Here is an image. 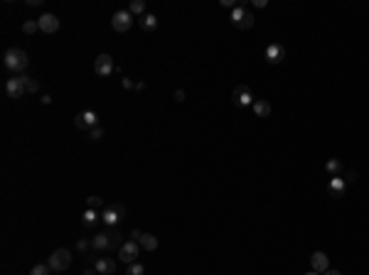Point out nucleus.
<instances>
[{"label": "nucleus", "mask_w": 369, "mask_h": 275, "mask_svg": "<svg viewBox=\"0 0 369 275\" xmlns=\"http://www.w3.org/2000/svg\"><path fill=\"white\" fill-rule=\"evenodd\" d=\"M221 5H224V8H232V10L236 8V5H234V0H221Z\"/></svg>", "instance_id": "f704fd0d"}, {"label": "nucleus", "mask_w": 369, "mask_h": 275, "mask_svg": "<svg viewBox=\"0 0 369 275\" xmlns=\"http://www.w3.org/2000/svg\"><path fill=\"white\" fill-rule=\"evenodd\" d=\"M84 275H99V273H96V270H91V268H89V270H86V273H84Z\"/></svg>", "instance_id": "58836bf2"}, {"label": "nucleus", "mask_w": 369, "mask_h": 275, "mask_svg": "<svg viewBox=\"0 0 369 275\" xmlns=\"http://www.w3.org/2000/svg\"><path fill=\"white\" fill-rule=\"evenodd\" d=\"M232 25L239 27V30H251L253 27V15L246 5H236L232 10Z\"/></svg>", "instance_id": "f03ea898"}, {"label": "nucleus", "mask_w": 369, "mask_h": 275, "mask_svg": "<svg viewBox=\"0 0 369 275\" xmlns=\"http://www.w3.org/2000/svg\"><path fill=\"white\" fill-rule=\"evenodd\" d=\"M27 5H30V8H40L42 0H27Z\"/></svg>", "instance_id": "72a5a7b5"}, {"label": "nucleus", "mask_w": 369, "mask_h": 275, "mask_svg": "<svg viewBox=\"0 0 369 275\" xmlns=\"http://www.w3.org/2000/svg\"><path fill=\"white\" fill-rule=\"evenodd\" d=\"M305 275H320V273H315V270H310V273H305Z\"/></svg>", "instance_id": "ea45409f"}, {"label": "nucleus", "mask_w": 369, "mask_h": 275, "mask_svg": "<svg viewBox=\"0 0 369 275\" xmlns=\"http://www.w3.org/2000/svg\"><path fill=\"white\" fill-rule=\"evenodd\" d=\"M310 268H313L315 273H320V275H322V273L330 268V260H327V256H325L322 251H315V253L310 256Z\"/></svg>", "instance_id": "4468645a"}, {"label": "nucleus", "mask_w": 369, "mask_h": 275, "mask_svg": "<svg viewBox=\"0 0 369 275\" xmlns=\"http://www.w3.org/2000/svg\"><path fill=\"white\" fill-rule=\"evenodd\" d=\"M138 253H140V243H138V241H126V243L121 246V251H118V258H121L126 265H131V263L138 260Z\"/></svg>", "instance_id": "0eeeda50"}, {"label": "nucleus", "mask_w": 369, "mask_h": 275, "mask_svg": "<svg viewBox=\"0 0 369 275\" xmlns=\"http://www.w3.org/2000/svg\"><path fill=\"white\" fill-rule=\"evenodd\" d=\"M96 221H99V214H96V209H86V211H84V216H82V224H84L86 228H91Z\"/></svg>", "instance_id": "4be33fe9"}, {"label": "nucleus", "mask_w": 369, "mask_h": 275, "mask_svg": "<svg viewBox=\"0 0 369 275\" xmlns=\"http://www.w3.org/2000/svg\"><path fill=\"white\" fill-rule=\"evenodd\" d=\"M22 32H25V34H34V32H40V22H37V20H27V22L22 25Z\"/></svg>", "instance_id": "393cba45"}, {"label": "nucleus", "mask_w": 369, "mask_h": 275, "mask_svg": "<svg viewBox=\"0 0 369 275\" xmlns=\"http://www.w3.org/2000/svg\"><path fill=\"white\" fill-rule=\"evenodd\" d=\"M345 184H347V182H345L342 177H332V179H330V184H327V192H330L332 196H335V199H340V196L345 194Z\"/></svg>", "instance_id": "f3484780"}, {"label": "nucleus", "mask_w": 369, "mask_h": 275, "mask_svg": "<svg viewBox=\"0 0 369 275\" xmlns=\"http://www.w3.org/2000/svg\"><path fill=\"white\" fill-rule=\"evenodd\" d=\"M322 275H342V273H340V270H337V268H327V270H325V273H322Z\"/></svg>", "instance_id": "473e14b6"}, {"label": "nucleus", "mask_w": 369, "mask_h": 275, "mask_svg": "<svg viewBox=\"0 0 369 275\" xmlns=\"http://www.w3.org/2000/svg\"><path fill=\"white\" fill-rule=\"evenodd\" d=\"M285 59V47L283 45H268L266 47V62L268 64H281Z\"/></svg>", "instance_id": "ddd939ff"}, {"label": "nucleus", "mask_w": 369, "mask_h": 275, "mask_svg": "<svg viewBox=\"0 0 369 275\" xmlns=\"http://www.w3.org/2000/svg\"><path fill=\"white\" fill-rule=\"evenodd\" d=\"M253 113H256L258 118L271 115V103H268V101H253Z\"/></svg>", "instance_id": "aec40b11"}, {"label": "nucleus", "mask_w": 369, "mask_h": 275, "mask_svg": "<svg viewBox=\"0 0 369 275\" xmlns=\"http://www.w3.org/2000/svg\"><path fill=\"white\" fill-rule=\"evenodd\" d=\"M94 71L99 74V76H111L116 71V64H114V57L111 54H99L96 59H94Z\"/></svg>", "instance_id": "39448f33"}, {"label": "nucleus", "mask_w": 369, "mask_h": 275, "mask_svg": "<svg viewBox=\"0 0 369 275\" xmlns=\"http://www.w3.org/2000/svg\"><path fill=\"white\" fill-rule=\"evenodd\" d=\"M126 275H145V268L135 260V263H131V265H128V273H126Z\"/></svg>", "instance_id": "a878e982"}, {"label": "nucleus", "mask_w": 369, "mask_h": 275, "mask_svg": "<svg viewBox=\"0 0 369 275\" xmlns=\"http://www.w3.org/2000/svg\"><path fill=\"white\" fill-rule=\"evenodd\" d=\"M91 248L99 251V253H111V239H108V231L103 233H96L91 239Z\"/></svg>", "instance_id": "f8f14e48"}, {"label": "nucleus", "mask_w": 369, "mask_h": 275, "mask_svg": "<svg viewBox=\"0 0 369 275\" xmlns=\"http://www.w3.org/2000/svg\"><path fill=\"white\" fill-rule=\"evenodd\" d=\"M42 103H45V106H50V103H52V96H47V94H45V96H42Z\"/></svg>", "instance_id": "4c0bfd02"}, {"label": "nucleus", "mask_w": 369, "mask_h": 275, "mask_svg": "<svg viewBox=\"0 0 369 275\" xmlns=\"http://www.w3.org/2000/svg\"><path fill=\"white\" fill-rule=\"evenodd\" d=\"M232 98H234V103L236 106H253V94H251V89L249 86H236L234 91H232Z\"/></svg>", "instance_id": "9d476101"}, {"label": "nucleus", "mask_w": 369, "mask_h": 275, "mask_svg": "<svg viewBox=\"0 0 369 275\" xmlns=\"http://www.w3.org/2000/svg\"><path fill=\"white\" fill-rule=\"evenodd\" d=\"M47 265L54 270V273H64L69 265H71V253L67 251V248H57L52 256H50V260H47Z\"/></svg>", "instance_id": "7ed1b4c3"}, {"label": "nucleus", "mask_w": 369, "mask_h": 275, "mask_svg": "<svg viewBox=\"0 0 369 275\" xmlns=\"http://www.w3.org/2000/svg\"><path fill=\"white\" fill-rule=\"evenodd\" d=\"M52 273V268L47 265V263H37V265H32V270H30V275H50Z\"/></svg>", "instance_id": "b1692460"}, {"label": "nucleus", "mask_w": 369, "mask_h": 275, "mask_svg": "<svg viewBox=\"0 0 369 275\" xmlns=\"http://www.w3.org/2000/svg\"><path fill=\"white\" fill-rule=\"evenodd\" d=\"M89 246H91V241H86V239H82V241L77 243V251H79V253H86V251H89Z\"/></svg>", "instance_id": "c756f323"}, {"label": "nucleus", "mask_w": 369, "mask_h": 275, "mask_svg": "<svg viewBox=\"0 0 369 275\" xmlns=\"http://www.w3.org/2000/svg\"><path fill=\"white\" fill-rule=\"evenodd\" d=\"M94 270L99 273V275H111V273H114L116 270V263H114V258H99L96 260V265H94Z\"/></svg>", "instance_id": "2eb2a0df"}, {"label": "nucleus", "mask_w": 369, "mask_h": 275, "mask_svg": "<svg viewBox=\"0 0 369 275\" xmlns=\"http://www.w3.org/2000/svg\"><path fill=\"white\" fill-rule=\"evenodd\" d=\"M5 66H8L13 74L22 76V71L30 66L27 52H25V49H20V47H10V49L5 52Z\"/></svg>", "instance_id": "f257e3e1"}, {"label": "nucleus", "mask_w": 369, "mask_h": 275, "mask_svg": "<svg viewBox=\"0 0 369 275\" xmlns=\"http://www.w3.org/2000/svg\"><path fill=\"white\" fill-rule=\"evenodd\" d=\"M357 177H359L357 170H345V177H342V179H345V182H357Z\"/></svg>", "instance_id": "c85d7f7f"}, {"label": "nucleus", "mask_w": 369, "mask_h": 275, "mask_svg": "<svg viewBox=\"0 0 369 275\" xmlns=\"http://www.w3.org/2000/svg\"><path fill=\"white\" fill-rule=\"evenodd\" d=\"M20 79H22V86H25V91H27V94H37V91H40V84H37V81H34L32 76L22 74Z\"/></svg>", "instance_id": "412c9836"}, {"label": "nucleus", "mask_w": 369, "mask_h": 275, "mask_svg": "<svg viewBox=\"0 0 369 275\" xmlns=\"http://www.w3.org/2000/svg\"><path fill=\"white\" fill-rule=\"evenodd\" d=\"M140 27H143L145 32H153V30L158 27V17H155L153 13H145V15L140 17Z\"/></svg>", "instance_id": "6ab92c4d"}, {"label": "nucleus", "mask_w": 369, "mask_h": 275, "mask_svg": "<svg viewBox=\"0 0 369 275\" xmlns=\"http://www.w3.org/2000/svg\"><path fill=\"white\" fill-rule=\"evenodd\" d=\"M128 13L131 15H145V3H143V0H131V5H128Z\"/></svg>", "instance_id": "5701e85b"}, {"label": "nucleus", "mask_w": 369, "mask_h": 275, "mask_svg": "<svg viewBox=\"0 0 369 275\" xmlns=\"http://www.w3.org/2000/svg\"><path fill=\"white\" fill-rule=\"evenodd\" d=\"M5 94L10 96V98H22L27 91H25V86H22V79L20 76H13V79H8V84H5Z\"/></svg>", "instance_id": "9b49d317"}, {"label": "nucleus", "mask_w": 369, "mask_h": 275, "mask_svg": "<svg viewBox=\"0 0 369 275\" xmlns=\"http://www.w3.org/2000/svg\"><path fill=\"white\" fill-rule=\"evenodd\" d=\"M126 214H128V211H126V207H123V204H111V207H106V209H103L101 221H103L106 226H116Z\"/></svg>", "instance_id": "20e7f679"}, {"label": "nucleus", "mask_w": 369, "mask_h": 275, "mask_svg": "<svg viewBox=\"0 0 369 275\" xmlns=\"http://www.w3.org/2000/svg\"><path fill=\"white\" fill-rule=\"evenodd\" d=\"M37 22H40V32H45V34H54L59 30V17L54 13H45Z\"/></svg>", "instance_id": "1a4fd4ad"}, {"label": "nucleus", "mask_w": 369, "mask_h": 275, "mask_svg": "<svg viewBox=\"0 0 369 275\" xmlns=\"http://www.w3.org/2000/svg\"><path fill=\"white\" fill-rule=\"evenodd\" d=\"M131 25H133V15L128 10H118V13H114V17H111V27L116 32H128Z\"/></svg>", "instance_id": "6e6552de"}, {"label": "nucleus", "mask_w": 369, "mask_h": 275, "mask_svg": "<svg viewBox=\"0 0 369 275\" xmlns=\"http://www.w3.org/2000/svg\"><path fill=\"white\" fill-rule=\"evenodd\" d=\"M253 8H266V0H253Z\"/></svg>", "instance_id": "c9c22d12"}, {"label": "nucleus", "mask_w": 369, "mask_h": 275, "mask_svg": "<svg viewBox=\"0 0 369 275\" xmlns=\"http://www.w3.org/2000/svg\"><path fill=\"white\" fill-rule=\"evenodd\" d=\"M89 138H91V140H101V138H103V128H101V126L91 128V130H89Z\"/></svg>", "instance_id": "bb28decb"}, {"label": "nucleus", "mask_w": 369, "mask_h": 275, "mask_svg": "<svg viewBox=\"0 0 369 275\" xmlns=\"http://www.w3.org/2000/svg\"><path fill=\"white\" fill-rule=\"evenodd\" d=\"M86 207H89V209H99V207H101V196H89Z\"/></svg>", "instance_id": "cd10ccee"}, {"label": "nucleus", "mask_w": 369, "mask_h": 275, "mask_svg": "<svg viewBox=\"0 0 369 275\" xmlns=\"http://www.w3.org/2000/svg\"><path fill=\"white\" fill-rule=\"evenodd\" d=\"M175 101H177V103H182V101H184V91H182V89H177V91H175Z\"/></svg>", "instance_id": "2f4dec72"}, {"label": "nucleus", "mask_w": 369, "mask_h": 275, "mask_svg": "<svg viewBox=\"0 0 369 275\" xmlns=\"http://www.w3.org/2000/svg\"><path fill=\"white\" fill-rule=\"evenodd\" d=\"M138 243H140V248H143V251H151V253L158 248V239H155L153 233H143V239H140Z\"/></svg>", "instance_id": "a211bd4d"}, {"label": "nucleus", "mask_w": 369, "mask_h": 275, "mask_svg": "<svg viewBox=\"0 0 369 275\" xmlns=\"http://www.w3.org/2000/svg\"><path fill=\"white\" fill-rule=\"evenodd\" d=\"M325 170L332 177H342L345 175V165H342V160H337V157H330V160L325 162Z\"/></svg>", "instance_id": "dca6fc26"}, {"label": "nucleus", "mask_w": 369, "mask_h": 275, "mask_svg": "<svg viewBox=\"0 0 369 275\" xmlns=\"http://www.w3.org/2000/svg\"><path fill=\"white\" fill-rule=\"evenodd\" d=\"M121 84H123V89H133V81H131V79H123Z\"/></svg>", "instance_id": "e433bc0d"}, {"label": "nucleus", "mask_w": 369, "mask_h": 275, "mask_svg": "<svg viewBox=\"0 0 369 275\" xmlns=\"http://www.w3.org/2000/svg\"><path fill=\"white\" fill-rule=\"evenodd\" d=\"M74 126L79 130H91V128L99 126V115L94 111H82V113H77V118H74Z\"/></svg>", "instance_id": "423d86ee"}, {"label": "nucleus", "mask_w": 369, "mask_h": 275, "mask_svg": "<svg viewBox=\"0 0 369 275\" xmlns=\"http://www.w3.org/2000/svg\"><path fill=\"white\" fill-rule=\"evenodd\" d=\"M140 239H143V231L133 228V231H131V241H140Z\"/></svg>", "instance_id": "7c9ffc66"}]
</instances>
